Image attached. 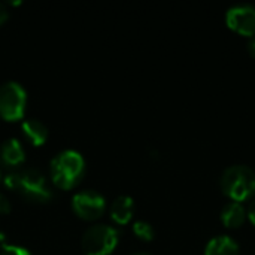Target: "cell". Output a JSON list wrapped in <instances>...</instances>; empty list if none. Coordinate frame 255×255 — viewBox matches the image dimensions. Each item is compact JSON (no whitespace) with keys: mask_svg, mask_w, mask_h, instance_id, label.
<instances>
[{"mask_svg":"<svg viewBox=\"0 0 255 255\" xmlns=\"http://www.w3.org/2000/svg\"><path fill=\"white\" fill-rule=\"evenodd\" d=\"M25 108V90L18 82H6L0 87V115L7 121L19 120Z\"/></svg>","mask_w":255,"mask_h":255,"instance_id":"obj_5","label":"cell"},{"mask_svg":"<svg viewBox=\"0 0 255 255\" xmlns=\"http://www.w3.org/2000/svg\"><path fill=\"white\" fill-rule=\"evenodd\" d=\"M0 179H1V173H0Z\"/></svg>","mask_w":255,"mask_h":255,"instance_id":"obj_21","label":"cell"},{"mask_svg":"<svg viewBox=\"0 0 255 255\" xmlns=\"http://www.w3.org/2000/svg\"><path fill=\"white\" fill-rule=\"evenodd\" d=\"M10 212V203L4 194L0 193V214H9Z\"/></svg>","mask_w":255,"mask_h":255,"instance_id":"obj_15","label":"cell"},{"mask_svg":"<svg viewBox=\"0 0 255 255\" xmlns=\"http://www.w3.org/2000/svg\"><path fill=\"white\" fill-rule=\"evenodd\" d=\"M22 131L25 134V137L33 143V145H42L46 137H48V128L46 126L36 120V118H30V120H25L22 123Z\"/></svg>","mask_w":255,"mask_h":255,"instance_id":"obj_12","label":"cell"},{"mask_svg":"<svg viewBox=\"0 0 255 255\" xmlns=\"http://www.w3.org/2000/svg\"><path fill=\"white\" fill-rule=\"evenodd\" d=\"M133 255H152V254H149V253H136V254H133Z\"/></svg>","mask_w":255,"mask_h":255,"instance_id":"obj_20","label":"cell"},{"mask_svg":"<svg viewBox=\"0 0 255 255\" xmlns=\"http://www.w3.org/2000/svg\"><path fill=\"white\" fill-rule=\"evenodd\" d=\"M7 18V9L3 3H0V24H3Z\"/></svg>","mask_w":255,"mask_h":255,"instance_id":"obj_18","label":"cell"},{"mask_svg":"<svg viewBox=\"0 0 255 255\" xmlns=\"http://www.w3.org/2000/svg\"><path fill=\"white\" fill-rule=\"evenodd\" d=\"M0 255H31L25 248L18 247V245H6L4 248H1Z\"/></svg>","mask_w":255,"mask_h":255,"instance_id":"obj_14","label":"cell"},{"mask_svg":"<svg viewBox=\"0 0 255 255\" xmlns=\"http://www.w3.org/2000/svg\"><path fill=\"white\" fill-rule=\"evenodd\" d=\"M247 217L250 218V221L255 226V200H253V202L250 203V206H248V209H247Z\"/></svg>","mask_w":255,"mask_h":255,"instance_id":"obj_16","label":"cell"},{"mask_svg":"<svg viewBox=\"0 0 255 255\" xmlns=\"http://www.w3.org/2000/svg\"><path fill=\"white\" fill-rule=\"evenodd\" d=\"M205 255H239V244L227 235H220L208 242Z\"/></svg>","mask_w":255,"mask_h":255,"instance_id":"obj_8","label":"cell"},{"mask_svg":"<svg viewBox=\"0 0 255 255\" xmlns=\"http://www.w3.org/2000/svg\"><path fill=\"white\" fill-rule=\"evenodd\" d=\"M247 48H248V52L255 57V36L253 37H250V40H248V43H247Z\"/></svg>","mask_w":255,"mask_h":255,"instance_id":"obj_17","label":"cell"},{"mask_svg":"<svg viewBox=\"0 0 255 255\" xmlns=\"http://www.w3.org/2000/svg\"><path fill=\"white\" fill-rule=\"evenodd\" d=\"M245 218H247V209L239 202H230L224 205V208L221 209V221L229 229L241 227L245 223Z\"/></svg>","mask_w":255,"mask_h":255,"instance_id":"obj_10","label":"cell"},{"mask_svg":"<svg viewBox=\"0 0 255 255\" xmlns=\"http://www.w3.org/2000/svg\"><path fill=\"white\" fill-rule=\"evenodd\" d=\"M134 203L130 196H120L111 206V218L118 224H127L133 215Z\"/></svg>","mask_w":255,"mask_h":255,"instance_id":"obj_11","label":"cell"},{"mask_svg":"<svg viewBox=\"0 0 255 255\" xmlns=\"http://www.w3.org/2000/svg\"><path fill=\"white\" fill-rule=\"evenodd\" d=\"M223 193L232 202H245L255 194V172L245 164L229 166L220 179Z\"/></svg>","mask_w":255,"mask_h":255,"instance_id":"obj_2","label":"cell"},{"mask_svg":"<svg viewBox=\"0 0 255 255\" xmlns=\"http://www.w3.org/2000/svg\"><path fill=\"white\" fill-rule=\"evenodd\" d=\"M133 232H134V235H136L139 239H142V241H152L154 236H155L154 227H152L148 221H143V220L136 221V223L133 224Z\"/></svg>","mask_w":255,"mask_h":255,"instance_id":"obj_13","label":"cell"},{"mask_svg":"<svg viewBox=\"0 0 255 255\" xmlns=\"http://www.w3.org/2000/svg\"><path fill=\"white\" fill-rule=\"evenodd\" d=\"M6 187L21 193L27 200L45 203L52 199V191L46 184L45 176L36 169H27L24 172H12L4 178Z\"/></svg>","mask_w":255,"mask_h":255,"instance_id":"obj_1","label":"cell"},{"mask_svg":"<svg viewBox=\"0 0 255 255\" xmlns=\"http://www.w3.org/2000/svg\"><path fill=\"white\" fill-rule=\"evenodd\" d=\"M227 25L242 34V36H255V6L250 3L235 4L226 12Z\"/></svg>","mask_w":255,"mask_h":255,"instance_id":"obj_6","label":"cell"},{"mask_svg":"<svg viewBox=\"0 0 255 255\" xmlns=\"http://www.w3.org/2000/svg\"><path fill=\"white\" fill-rule=\"evenodd\" d=\"M4 247H6V236H4L3 232H0V250L4 248Z\"/></svg>","mask_w":255,"mask_h":255,"instance_id":"obj_19","label":"cell"},{"mask_svg":"<svg viewBox=\"0 0 255 255\" xmlns=\"http://www.w3.org/2000/svg\"><path fill=\"white\" fill-rule=\"evenodd\" d=\"M72 206L78 217L84 220H96L105 211V199L93 190H85L73 196Z\"/></svg>","mask_w":255,"mask_h":255,"instance_id":"obj_7","label":"cell"},{"mask_svg":"<svg viewBox=\"0 0 255 255\" xmlns=\"http://www.w3.org/2000/svg\"><path fill=\"white\" fill-rule=\"evenodd\" d=\"M118 232L109 226H91L82 236V248L87 255H109L118 244Z\"/></svg>","mask_w":255,"mask_h":255,"instance_id":"obj_4","label":"cell"},{"mask_svg":"<svg viewBox=\"0 0 255 255\" xmlns=\"http://www.w3.org/2000/svg\"><path fill=\"white\" fill-rule=\"evenodd\" d=\"M85 170V161L76 151L66 149L54 157L51 161V178L54 184L63 190L75 187Z\"/></svg>","mask_w":255,"mask_h":255,"instance_id":"obj_3","label":"cell"},{"mask_svg":"<svg viewBox=\"0 0 255 255\" xmlns=\"http://www.w3.org/2000/svg\"><path fill=\"white\" fill-rule=\"evenodd\" d=\"M0 161L7 167H16L24 161V149L18 139H7L0 146Z\"/></svg>","mask_w":255,"mask_h":255,"instance_id":"obj_9","label":"cell"}]
</instances>
